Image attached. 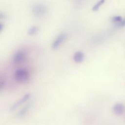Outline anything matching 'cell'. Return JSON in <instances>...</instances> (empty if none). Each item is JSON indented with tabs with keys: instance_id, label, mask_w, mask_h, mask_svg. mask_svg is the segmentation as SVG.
I'll list each match as a JSON object with an SVG mask.
<instances>
[{
	"instance_id": "1",
	"label": "cell",
	"mask_w": 125,
	"mask_h": 125,
	"mask_svg": "<svg viewBox=\"0 0 125 125\" xmlns=\"http://www.w3.org/2000/svg\"><path fill=\"white\" fill-rule=\"evenodd\" d=\"M30 78L29 72L25 69H17L14 73V79L19 83H24L28 81Z\"/></svg>"
},
{
	"instance_id": "2",
	"label": "cell",
	"mask_w": 125,
	"mask_h": 125,
	"mask_svg": "<svg viewBox=\"0 0 125 125\" xmlns=\"http://www.w3.org/2000/svg\"><path fill=\"white\" fill-rule=\"evenodd\" d=\"M47 7L46 5L42 3L35 4L32 8L33 13L37 17H41L45 15L47 12Z\"/></svg>"
},
{
	"instance_id": "3",
	"label": "cell",
	"mask_w": 125,
	"mask_h": 125,
	"mask_svg": "<svg viewBox=\"0 0 125 125\" xmlns=\"http://www.w3.org/2000/svg\"><path fill=\"white\" fill-rule=\"evenodd\" d=\"M67 35L65 33H62L60 34L53 41L52 44V48L53 49H56L59 47L61 44L64 42V41L67 39Z\"/></svg>"
},
{
	"instance_id": "4",
	"label": "cell",
	"mask_w": 125,
	"mask_h": 125,
	"mask_svg": "<svg viewBox=\"0 0 125 125\" xmlns=\"http://www.w3.org/2000/svg\"><path fill=\"white\" fill-rule=\"evenodd\" d=\"M25 54L23 51L18 50L14 54L12 61L15 64H20L25 61Z\"/></svg>"
},
{
	"instance_id": "5",
	"label": "cell",
	"mask_w": 125,
	"mask_h": 125,
	"mask_svg": "<svg viewBox=\"0 0 125 125\" xmlns=\"http://www.w3.org/2000/svg\"><path fill=\"white\" fill-rule=\"evenodd\" d=\"M125 110V108L124 105L120 103L115 104L112 107V110L114 113L117 115H122L124 113Z\"/></svg>"
},
{
	"instance_id": "6",
	"label": "cell",
	"mask_w": 125,
	"mask_h": 125,
	"mask_svg": "<svg viewBox=\"0 0 125 125\" xmlns=\"http://www.w3.org/2000/svg\"><path fill=\"white\" fill-rule=\"evenodd\" d=\"M30 94H26L23 97H22L20 100L18 101L16 103H15L11 107V110H15L16 108H18L20 105L22 104L24 102H25L26 101H27L28 99H29L30 97Z\"/></svg>"
},
{
	"instance_id": "7",
	"label": "cell",
	"mask_w": 125,
	"mask_h": 125,
	"mask_svg": "<svg viewBox=\"0 0 125 125\" xmlns=\"http://www.w3.org/2000/svg\"><path fill=\"white\" fill-rule=\"evenodd\" d=\"M84 59V55L81 51H77L74 55L73 60L76 63H81Z\"/></svg>"
},
{
	"instance_id": "8",
	"label": "cell",
	"mask_w": 125,
	"mask_h": 125,
	"mask_svg": "<svg viewBox=\"0 0 125 125\" xmlns=\"http://www.w3.org/2000/svg\"><path fill=\"white\" fill-rule=\"evenodd\" d=\"M39 31V28L36 26H32L30 27L27 31L28 35L30 36H33L36 34Z\"/></svg>"
},
{
	"instance_id": "9",
	"label": "cell",
	"mask_w": 125,
	"mask_h": 125,
	"mask_svg": "<svg viewBox=\"0 0 125 125\" xmlns=\"http://www.w3.org/2000/svg\"><path fill=\"white\" fill-rule=\"evenodd\" d=\"M105 0H99L92 7V10L93 11H97L101 6L104 2Z\"/></svg>"
},
{
	"instance_id": "10",
	"label": "cell",
	"mask_w": 125,
	"mask_h": 125,
	"mask_svg": "<svg viewBox=\"0 0 125 125\" xmlns=\"http://www.w3.org/2000/svg\"><path fill=\"white\" fill-rule=\"evenodd\" d=\"M111 20L113 22L117 24V23L121 22L123 20V19H122V17L121 16H114V17H112Z\"/></svg>"
},
{
	"instance_id": "11",
	"label": "cell",
	"mask_w": 125,
	"mask_h": 125,
	"mask_svg": "<svg viewBox=\"0 0 125 125\" xmlns=\"http://www.w3.org/2000/svg\"><path fill=\"white\" fill-rule=\"evenodd\" d=\"M118 27H123L125 25V19L122 20L121 22L116 24Z\"/></svg>"
},
{
	"instance_id": "12",
	"label": "cell",
	"mask_w": 125,
	"mask_h": 125,
	"mask_svg": "<svg viewBox=\"0 0 125 125\" xmlns=\"http://www.w3.org/2000/svg\"><path fill=\"white\" fill-rule=\"evenodd\" d=\"M4 25L3 23H0V32H1L4 29Z\"/></svg>"
}]
</instances>
